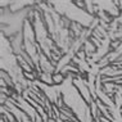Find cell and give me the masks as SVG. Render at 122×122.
<instances>
[{
    "mask_svg": "<svg viewBox=\"0 0 122 122\" xmlns=\"http://www.w3.org/2000/svg\"><path fill=\"white\" fill-rule=\"evenodd\" d=\"M116 4H117L118 8H120V12L122 13V1H116Z\"/></svg>",
    "mask_w": 122,
    "mask_h": 122,
    "instance_id": "7",
    "label": "cell"
},
{
    "mask_svg": "<svg viewBox=\"0 0 122 122\" xmlns=\"http://www.w3.org/2000/svg\"><path fill=\"white\" fill-rule=\"evenodd\" d=\"M39 68H41V72H46V73H55V66L53 62L49 59L45 54H40V62H39Z\"/></svg>",
    "mask_w": 122,
    "mask_h": 122,
    "instance_id": "4",
    "label": "cell"
},
{
    "mask_svg": "<svg viewBox=\"0 0 122 122\" xmlns=\"http://www.w3.org/2000/svg\"><path fill=\"white\" fill-rule=\"evenodd\" d=\"M66 78H67V77H66L63 73H61V72L53 75V80H54V85H55V86H61V85L66 81Z\"/></svg>",
    "mask_w": 122,
    "mask_h": 122,
    "instance_id": "6",
    "label": "cell"
},
{
    "mask_svg": "<svg viewBox=\"0 0 122 122\" xmlns=\"http://www.w3.org/2000/svg\"><path fill=\"white\" fill-rule=\"evenodd\" d=\"M73 85L78 90V93L81 94V97L85 99V102L90 105L94 100L93 95H91L90 90H89V86L86 84V80H85L84 77H81V76H73Z\"/></svg>",
    "mask_w": 122,
    "mask_h": 122,
    "instance_id": "2",
    "label": "cell"
},
{
    "mask_svg": "<svg viewBox=\"0 0 122 122\" xmlns=\"http://www.w3.org/2000/svg\"><path fill=\"white\" fill-rule=\"evenodd\" d=\"M61 94H62V100L66 107H68L73 112L80 122H94L93 114L90 111L89 105L85 99L81 97L78 90L73 85V76H67L66 81L61 85Z\"/></svg>",
    "mask_w": 122,
    "mask_h": 122,
    "instance_id": "1",
    "label": "cell"
},
{
    "mask_svg": "<svg viewBox=\"0 0 122 122\" xmlns=\"http://www.w3.org/2000/svg\"><path fill=\"white\" fill-rule=\"evenodd\" d=\"M95 4L99 8V10L109 14L112 18H117L121 14L120 8L117 6L116 1H95Z\"/></svg>",
    "mask_w": 122,
    "mask_h": 122,
    "instance_id": "3",
    "label": "cell"
},
{
    "mask_svg": "<svg viewBox=\"0 0 122 122\" xmlns=\"http://www.w3.org/2000/svg\"><path fill=\"white\" fill-rule=\"evenodd\" d=\"M39 81L42 82L45 85H49V86H53L54 85V80H53V73H46V72H41L39 75Z\"/></svg>",
    "mask_w": 122,
    "mask_h": 122,
    "instance_id": "5",
    "label": "cell"
}]
</instances>
